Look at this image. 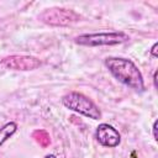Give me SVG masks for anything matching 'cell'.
<instances>
[{"instance_id": "cell-6", "label": "cell", "mask_w": 158, "mask_h": 158, "mask_svg": "<svg viewBox=\"0 0 158 158\" xmlns=\"http://www.w3.org/2000/svg\"><path fill=\"white\" fill-rule=\"evenodd\" d=\"M95 137L101 146H105L109 148L117 147L121 142V136L118 131L109 123H100L96 127Z\"/></svg>"}, {"instance_id": "cell-1", "label": "cell", "mask_w": 158, "mask_h": 158, "mask_svg": "<svg viewBox=\"0 0 158 158\" xmlns=\"http://www.w3.org/2000/svg\"><path fill=\"white\" fill-rule=\"evenodd\" d=\"M105 65L109 72L122 84L127 85L128 88L136 91L144 90L142 73L132 60L126 58L107 57L105 59Z\"/></svg>"}, {"instance_id": "cell-11", "label": "cell", "mask_w": 158, "mask_h": 158, "mask_svg": "<svg viewBox=\"0 0 158 158\" xmlns=\"http://www.w3.org/2000/svg\"><path fill=\"white\" fill-rule=\"evenodd\" d=\"M153 81H154V86L158 88V84H157V70H156L154 74H153Z\"/></svg>"}, {"instance_id": "cell-8", "label": "cell", "mask_w": 158, "mask_h": 158, "mask_svg": "<svg viewBox=\"0 0 158 158\" xmlns=\"http://www.w3.org/2000/svg\"><path fill=\"white\" fill-rule=\"evenodd\" d=\"M32 138L43 148H46V147H48L51 144V136L44 130H36V131H33Z\"/></svg>"}, {"instance_id": "cell-3", "label": "cell", "mask_w": 158, "mask_h": 158, "mask_svg": "<svg viewBox=\"0 0 158 158\" xmlns=\"http://www.w3.org/2000/svg\"><path fill=\"white\" fill-rule=\"evenodd\" d=\"M130 37L127 33L118 31V32H99V33H86L80 35L74 38V42L80 46H115L128 41Z\"/></svg>"}, {"instance_id": "cell-4", "label": "cell", "mask_w": 158, "mask_h": 158, "mask_svg": "<svg viewBox=\"0 0 158 158\" xmlns=\"http://www.w3.org/2000/svg\"><path fill=\"white\" fill-rule=\"evenodd\" d=\"M38 19L49 26H68L74 22H78L80 20V16L73 10L62 9V7H51L41 12Z\"/></svg>"}, {"instance_id": "cell-7", "label": "cell", "mask_w": 158, "mask_h": 158, "mask_svg": "<svg viewBox=\"0 0 158 158\" xmlns=\"http://www.w3.org/2000/svg\"><path fill=\"white\" fill-rule=\"evenodd\" d=\"M17 130V125L15 122H7L0 128V146L4 144Z\"/></svg>"}, {"instance_id": "cell-5", "label": "cell", "mask_w": 158, "mask_h": 158, "mask_svg": "<svg viewBox=\"0 0 158 158\" xmlns=\"http://www.w3.org/2000/svg\"><path fill=\"white\" fill-rule=\"evenodd\" d=\"M42 62L32 56H10L1 60V65L14 70H33L38 68Z\"/></svg>"}, {"instance_id": "cell-12", "label": "cell", "mask_w": 158, "mask_h": 158, "mask_svg": "<svg viewBox=\"0 0 158 158\" xmlns=\"http://www.w3.org/2000/svg\"><path fill=\"white\" fill-rule=\"evenodd\" d=\"M44 158H56V156H53V154H48V156H46Z\"/></svg>"}, {"instance_id": "cell-9", "label": "cell", "mask_w": 158, "mask_h": 158, "mask_svg": "<svg viewBox=\"0 0 158 158\" xmlns=\"http://www.w3.org/2000/svg\"><path fill=\"white\" fill-rule=\"evenodd\" d=\"M157 48H158V43L156 42V43L152 46V48H151V54H152V57H154V58H157V57H158V53H157Z\"/></svg>"}, {"instance_id": "cell-2", "label": "cell", "mask_w": 158, "mask_h": 158, "mask_svg": "<svg viewBox=\"0 0 158 158\" xmlns=\"http://www.w3.org/2000/svg\"><path fill=\"white\" fill-rule=\"evenodd\" d=\"M62 104L68 107L69 110H73L75 112H79L89 118L99 120L101 117L100 109L95 105L93 100H90L88 96H85L81 93L78 91H70L65 94L62 98Z\"/></svg>"}, {"instance_id": "cell-10", "label": "cell", "mask_w": 158, "mask_h": 158, "mask_svg": "<svg viewBox=\"0 0 158 158\" xmlns=\"http://www.w3.org/2000/svg\"><path fill=\"white\" fill-rule=\"evenodd\" d=\"M153 138L156 141L158 139V137H157V121H154V123H153Z\"/></svg>"}]
</instances>
